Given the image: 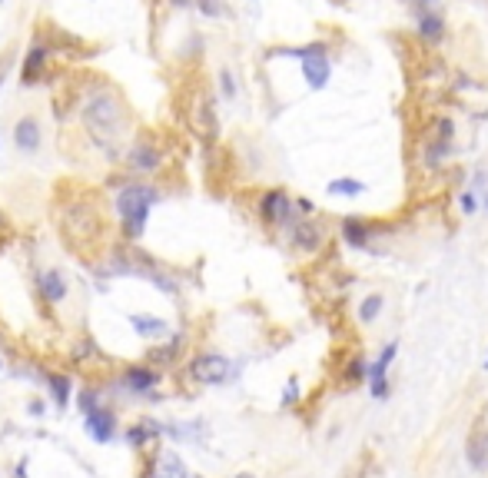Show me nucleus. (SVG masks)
<instances>
[{"mask_svg": "<svg viewBox=\"0 0 488 478\" xmlns=\"http://www.w3.org/2000/svg\"><path fill=\"white\" fill-rule=\"evenodd\" d=\"M80 120H83V127L96 140H116L123 133V127H127V107H123V100H120L116 90L100 87V90H94L87 96V103L80 110Z\"/></svg>", "mask_w": 488, "mask_h": 478, "instance_id": "nucleus-1", "label": "nucleus"}, {"mask_svg": "<svg viewBox=\"0 0 488 478\" xmlns=\"http://www.w3.org/2000/svg\"><path fill=\"white\" fill-rule=\"evenodd\" d=\"M153 203H156V190L147 186V183H130V186L120 190V196H116V213H120V219H123L130 239H140V236H143Z\"/></svg>", "mask_w": 488, "mask_h": 478, "instance_id": "nucleus-2", "label": "nucleus"}, {"mask_svg": "<svg viewBox=\"0 0 488 478\" xmlns=\"http://www.w3.org/2000/svg\"><path fill=\"white\" fill-rule=\"evenodd\" d=\"M259 219L263 223H269V226H289L299 213H296V199L289 196V193L282 190V186H273V190H266L263 196H259Z\"/></svg>", "mask_w": 488, "mask_h": 478, "instance_id": "nucleus-3", "label": "nucleus"}, {"mask_svg": "<svg viewBox=\"0 0 488 478\" xmlns=\"http://www.w3.org/2000/svg\"><path fill=\"white\" fill-rule=\"evenodd\" d=\"M189 376L196 379L200 385H223L229 382L236 372H233V362L220 356V352H203L189 362Z\"/></svg>", "mask_w": 488, "mask_h": 478, "instance_id": "nucleus-4", "label": "nucleus"}, {"mask_svg": "<svg viewBox=\"0 0 488 478\" xmlns=\"http://www.w3.org/2000/svg\"><path fill=\"white\" fill-rule=\"evenodd\" d=\"M286 230H289V246L296 249V252H302V256L319 252L322 243H326V230H322L312 216H299V219H293Z\"/></svg>", "mask_w": 488, "mask_h": 478, "instance_id": "nucleus-5", "label": "nucleus"}, {"mask_svg": "<svg viewBox=\"0 0 488 478\" xmlns=\"http://www.w3.org/2000/svg\"><path fill=\"white\" fill-rule=\"evenodd\" d=\"M14 146L20 156H37L43 146V127H40V116L34 113H20L14 120Z\"/></svg>", "mask_w": 488, "mask_h": 478, "instance_id": "nucleus-6", "label": "nucleus"}, {"mask_svg": "<svg viewBox=\"0 0 488 478\" xmlns=\"http://www.w3.org/2000/svg\"><path fill=\"white\" fill-rule=\"evenodd\" d=\"M339 239H342L349 249H372V239H376V223H372V219H365V216L349 213V216H342V223H339Z\"/></svg>", "mask_w": 488, "mask_h": 478, "instance_id": "nucleus-7", "label": "nucleus"}, {"mask_svg": "<svg viewBox=\"0 0 488 478\" xmlns=\"http://www.w3.org/2000/svg\"><path fill=\"white\" fill-rule=\"evenodd\" d=\"M299 70H302V80L309 90H326L329 87V77H332V63H329V50H319L312 57L299 60Z\"/></svg>", "mask_w": 488, "mask_h": 478, "instance_id": "nucleus-8", "label": "nucleus"}, {"mask_svg": "<svg viewBox=\"0 0 488 478\" xmlns=\"http://www.w3.org/2000/svg\"><path fill=\"white\" fill-rule=\"evenodd\" d=\"M415 34H418L422 43H429V47H442L445 37H449L445 17H442L438 10H422V14H415Z\"/></svg>", "mask_w": 488, "mask_h": 478, "instance_id": "nucleus-9", "label": "nucleus"}, {"mask_svg": "<svg viewBox=\"0 0 488 478\" xmlns=\"http://www.w3.org/2000/svg\"><path fill=\"white\" fill-rule=\"evenodd\" d=\"M37 289H40V296H43L50 306L63 303V299H67V292H70V286H67V276H63L56 266L40 269V272H37Z\"/></svg>", "mask_w": 488, "mask_h": 478, "instance_id": "nucleus-10", "label": "nucleus"}, {"mask_svg": "<svg viewBox=\"0 0 488 478\" xmlns=\"http://www.w3.org/2000/svg\"><path fill=\"white\" fill-rule=\"evenodd\" d=\"M87 432H90V439H94V442L107 445V442L113 439V432H116V415H113L107 405L94 409V412L87 415Z\"/></svg>", "mask_w": 488, "mask_h": 478, "instance_id": "nucleus-11", "label": "nucleus"}, {"mask_svg": "<svg viewBox=\"0 0 488 478\" xmlns=\"http://www.w3.org/2000/svg\"><path fill=\"white\" fill-rule=\"evenodd\" d=\"M150 478H189V468L176 452H160L150 465Z\"/></svg>", "mask_w": 488, "mask_h": 478, "instance_id": "nucleus-12", "label": "nucleus"}, {"mask_svg": "<svg viewBox=\"0 0 488 478\" xmlns=\"http://www.w3.org/2000/svg\"><path fill=\"white\" fill-rule=\"evenodd\" d=\"M123 382H127V389H133V392H153V385L160 382V372H156V369H147V365H130V369L123 372Z\"/></svg>", "mask_w": 488, "mask_h": 478, "instance_id": "nucleus-13", "label": "nucleus"}, {"mask_svg": "<svg viewBox=\"0 0 488 478\" xmlns=\"http://www.w3.org/2000/svg\"><path fill=\"white\" fill-rule=\"evenodd\" d=\"M127 163H130V170H136V173H153V170H160V150H156L153 143H140V146L127 156Z\"/></svg>", "mask_w": 488, "mask_h": 478, "instance_id": "nucleus-14", "label": "nucleus"}, {"mask_svg": "<svg viewBox=\"0 0 488 478\" xmlns=\"http://www.w3.org/2000/svg\"><path fill=\"white\" fill-rule=\"evenodd\" d=\"M326 193L329 196H342V199H356V196L365 193V183L356 180V176H336V180L326 183Z\"/></svg>", "mask_w": 488, "mask_h": 478, "instance_id": "nucleus-15", "label": "nucleus"}, {"mask_svg": "<svg viewBox=\"0 0 488 478\" xmlns=\"http://www.w3.org/2000/svg\"><path fill=\"white\" fill-rule=\"evenodd\" d=\"M130 325L136 329L140 339H160L169 332L167 319H156V316H130Z\"/></svg>", "mask_w": 488, "mask_h": 478, "instance_id": "nucleus-16", "label": "nucleus"}, {"mask_svg": "<svg viewBox=\"0 0 488 478\" xmlns=\"http://www.w3.org/2000/svg\"><path fill=\"white\" fill-rule=\"evenodd\" d=\"M452 150H455V143H445V140H429L425 143V150H422V160H425V170H438L445 160L452 156Z\"/></svg>", "mask_w": 488, "mask_h": 478, "instance_id": "nucleus-17", "label": "nucleus"}, {"mask_svg": "<svg viewBox=\"0 0 488 478\" xmlns=\"http://www.w3.org/2000/svg\"><path fill=\"white\" fill-rule=\"evenodd\" d=\"M160 432H163V428H160V422L143 419V422H136L133 428H127V442H130L133 448H143V445H150Z\"/></svg>", "mask_w": 488, "mask_h": 478, "instance_id": "nucleus-18", "label": "nucleus"}, {"mask_svg": "<svg viewBox=\"0 0 488 478\" xmlns=\"http://www.w3.org/2000/svg\"><path fill=\"white\" fill-rule=\"evenodd\" d=\"M382 309H385V296L382 292H369L362 303H359V309H356V316H359V323L362 325H372L382 316Z\"/></svg>", "mask_w": 488, "mask_h": 478, "instance_id": "nucleus-19", "label": "nucleus"}, {"mask_svg": "<svg viewBox=\"0 0 488 478\" xmlns=\"http://www.w3.org/2000/svg\"><path fill=\"white\" fill-rule=\"evenodd\" d=\"M395 356H399V343H385V345H382L379 359H376V362H369V382H372V379H385V376H389V365L395 362Z\"/></svg>", "mask_w": 488, "mask_h": 478, "instance_id": "nucleus-20", "label": "nucleus"}, {"mask_svg": "<svg viewBox=\"0 0 488 478\" xmlns=\"http://www.w3.org/2000/svg\"><path fill=\"white\" fill-rule=\"evenodd\" d=\"M465 459H469V465L475 468V472H482V468L488 465V435H485V432H478V435L469 442Z\"/></svg>", "mask_w": 488, "mask_h": 478, "instance_id": "nucleus-21", "label": "nucleus"}, {"mask_svg": "<svg viewBox=\"0 0 488 478\" xmlns=\"http://www.w3.org/2000/svg\"><path fill=\"white\" fill-rule=\"evenodd\" d=\"M342 379H346L349 385L369 382V362H365L362 356H352V359L346 362V372H342Z\"/></svg>", "mask_w": 488, "mask_h": 478, "instance_id": "nucleus-22", "label": "nucleus"}, {"mask_svg": "<svg viewBox=\"0 0 488 478\" xmlns=\"http://www.w3.org/2000/svg\"><path fill=\"white\" fill-rule=\"evenodd\" d=\"M47 385H50V395L60 409H67V402H70V379L67 376H47Z\"/></svg>", "mask_w": 488, "mask_h": 478, "instance_id": "nucleus-23", "label": "nucleus"}, {"mask_svg": "<svg viewBox=\"0 0 488 478\" xmlns=\"http://www.w3.org/2000/svg\"><path fill=\"white\" fill-rule=\"evenodd\" d=\"M47 63V50L43 47H34L27 54V63H23V83H34V77L40 74V67Z\"/></svg>", "mask_w": 488, "mask_h": 478, "instance_id": "nucleus-24", "label": "nucleus"}, {"mask_svg": "<svg viewBox=\"0 0 488 478\" xmlns=\"http://www.w3.org/2000/svg\"><path fill=\"white\" fill-rule=\"evenodd\" d=\"M455 133H458V123H455L452 116H435V123H432V136H435V140L455 143Z\"/></svg>", "mask_w": 488, "mask_h": 478, "instance_id": "nucleus-25", "label": "nucleus"}, {"mask_svg": "<svg viewBox=\"0 0 488 478\" xmlns=\"http://www.w3.org/2000/svg\"><path fill=\"white\" fill-rule=\"evenodd\" d=\"M478 210H482V199H478V193L465 186V190L458 193V213H462V216H475Z\"/></svg>", "mask_w": 488, "mask_h": 478, "instance_id": "nucleus-26", "label": "nucleus"}, {"mask_svg": "<svg viewBox=\"0 0 488 478\" xmlns=\"http://www.w3.org/2000/svg\"><path fill=\"white\" fill-rule=\"evenodd\" d=\"M220 94H223V100H236V77H233V70L229 67H223L220 70Z\"/></svg>", "mask_w": 488, "mask_h": 478, "instance_id": "nucleus-27", "label": "nucleus"}, {"mask_svg": "<svg viewBox=\"0 0 488 478\" xmlns=\"http://www.w3.org/2000/svg\"><path fill=\"white\" fill-rule=\"evenodd\" d=\"M76 405L83 409V415H90L94 409H100V399H96L94 389H83V392H80V399H76Z\"/></svg>", "mask_w": 488, "mask_h": 478, "instance_id": "nucleus-28", "label": "nucleus"}, {"mask_svg": "<svg viewBox=\"0 0 488 478\" xmlns=\"http://www.w3.org/2000/svg\"><path fill=\"white\" fill-rule=\"evenodd\" d=\"M180 349H183V339L176 336V339L169 343V349H163V352H150V362H153V359H156V362H169V359L180 352Z\"/></svg>", "mask_w": 488, "mask_h": 478, "instance_id": "nucleus-29", "label": "nucleus"}, {"mask_svg": "<svg viewBox=\"0 0 488 478\" xmlns=\"http://www.w3.org/2000/svg\"><path fill=\"white\" fill-rule=\"evenodd\" d=\"M369 389H372V399H379V402H385L389 395H392V385H389V379H372V382H369Z\"/></svg>", "mask_w": 488, "mask_h": 478, "instance_id": "nucleus-30", "label": "nucleus"}, {"mask_svg": "<svg viewBox=\"0 0 488 478\" xmlns=\"http://www.w3.org/2000/svg\"><path fill=\"white\" fill-rule=\"evenodd\" d=\"M296 402H299V379L293 376L286 382V389H282V405H296Z\"/></svg>", "mask_w": 488, "mask_h": 478, "instance_id": "nucleus-31", "label": "nucleus"}, {"mask_svg": "<svg viewBox=\"0 0 488 478\" xmlns=\"http://www.w3.org/2000/svg\"><path fill=\"white\" fill-rule=\"evenodd\" d=\"M469 190H475V193H485L488 190V170H478L471 173V180H469Z\"/></svg>", "mask_w": 488, "mask_h": 478, "instance_id": "nucleus-32", "label": "nucleus"}, {"mask_svg": "<svg viewBox=\"0 0 488 478\" xmlns=\"http://www.w3.org/2000/svg\"><path fill=\"white\" fill-rule=\"evenodd\" d=\"M196 7H200L206 17H223V3H220V0H196Z\"/></svg>", "mask_w": 488, "mask_h": 478, "instance_id": "nucleus-33", "label": "nucleus"}, {"mask_svg": "<svg viewBox=\"0 0 488 478\" xmlns=\"http://www.w3.org/2000/svg\"><path fill=\"white\" fill-rule=\"evenodd\" d=\"M296 213H299V216H312V213H316V203L306 199V196H299V199H296Z\"/></svg>", "mask_w": 488, "mask_h": 478, "instance_id": "nucleus-34", "label": "nucleus"}, {"mask_svg": "<svg viewBox=\"0 0 488 478\" xmlns=\"http://www.w3.org/2000/svg\"><path fill=\"white\" fill-rule=\"evenodd\" d=\"M435 3H438V0H409V7H412L415 14H422V10H435Z\"/></svg>", "mask_w": 488, "mask_h": 478, "instance_id": "nucleus-35", "label": "nucleus"}, {"mask_svg": "<svg viewBox=\"0 0 488 478\" xmlns=\"http://www.w3.org/2000/svg\"><path fill=\"white\" fill-rule=\"evenodd\" d=\"M30 415H43V405L40 402H30Z\"/></svg>", "mask_w": 488, "mask_h": 478, "instance_id": "nucleus-36", "label": "nucleus"}, {"mask_svg": "<svg viewBox=\"0 0 488 478\" xmlns=\"http://www.w3.org/2000/svg\"><path fill=\"white\" fill-rule=\"evenodd\" d=\"M23 475H27V459H23V461L17 465V478H23Z\"/></svg>", "mask_w": 488, "mask_h": 478, "instance_id": "nucleus-37", "label": "nucleus"}, {"mask_svg": "<svg viewBox=\"0 0 488 478\" xmlns=\"http://www.w3.org/2000/svg\"><path fill=\"white\" fill-rule=\"evenodd\" d=\"M482 210H485V213H488V190H485V193H482Z\"/></svg>", "mask_w": 488, "mask_h": 478, "instance_id": "nucleus-38", "label": "nucleus"}, {"mask_svg": "<svg viewBox=\"0 0 488 478\" xmlns=\"http://www.w3.org/2000/svg\"><path fill=\"white\" fill-rule=\"evenodd\" d=\"M173 3H176V7H189L193 0H173Z\"/></svg>", "mask_w": 488, "mask_h": 478, "instance_id": "nucleus-39", "label": "nucleus"}, {"mask_svg": "<svg viewBox=\"0 0 488 478\" xmlns=\"http://www.w3.org/2000/svg\"><path fill=\"white\" fill-rule=\"evenodd\" d=\"M236 478H253V475H249V472H240V475H236Z\"/></svg>", "mask_w": 488, "mask_h": 478, "instance_id": "nucleus-40", "label": "nucleus"}, {"mask_svg": "<svg viewBox=\"0 0 488 478\" xmlns=\"http://www.w3.org/2000/svg\"><path fill=\"white\" fill-rule=\"evenodd\" d=\"M485 372H488V356H485Z\"/></svg>", "mask_w": 488, "mask_h": 478, "instance_id": "nucleus-41", "label": "nucleus"}, {"mask_svg": "<svg viewBox=\"0 0 488 478\" xmlns=\"http://www.w3.org/2000/svg\"><path fill=\"white\" fill-rule=\"evenodd\" d=\"M0 369H3V365H0Z\"/></svg>", "mask_w": 488, "mask_h": 478, "instance_id": "nucleus-42", "label": "nucleus"}, {"mask_svg": "<svg viewBox=\"0 0 488 478\" xmlns=\"http://www.w3.org/2000/svg\"><path fill=\"white\" fill-rule=\"evenodd\" d=\"M0 3H3V0H0Z\"/></svg>", "mask_w": 488, "mask_h": 478, "instance_id": "nucleus-43", "label": "nucleus"}]
</instances>
